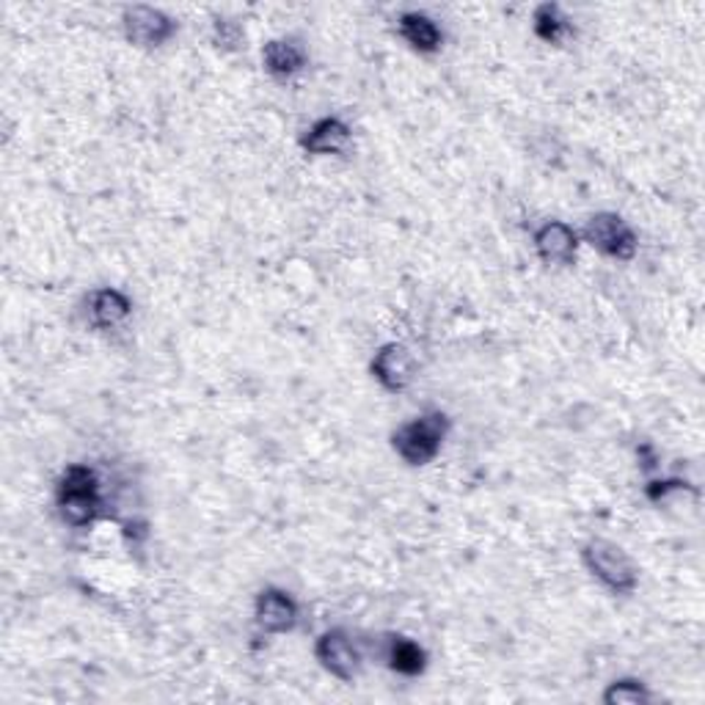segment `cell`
<instances>
[{
    "mask_svg": "<svg viewBox=\"0 0 705 705\" xmlns=\"http://www.w3.org/2000/svg\"><path fill=\"white\" fill-rule=\"evenodd\" d=\"M450 430V419L441 411L422 413V417L411 419L402 428L394 430L391 435V446L397 455L408 463V466H428L435 461L441 452V444Z\"/></svg>",
    "mask_w": 705,
    "mask_h": 705,
    "instance_id": "6da1fadb",
    "label": "cell"
},
{
    "mask_svg": "<svg viewBox=\"0 0 705 705\" xmlns=\"http://www.w3.org/2000/svg\"><path fill=\"white\" fill-rule=\"evenodd\" d=\"M581 559H585L587 570H590L607 590L618 592V596H629V592H634L636 585H640V570H636L634 559H631L629 554H625V548L618 546V543L596 537V540H590L581 548Z\"/></svg>",
    "mask_w": 705,
    "mask_h": 705,
    "instance_id": "7a4b0ae2",
    "label": "cell"
},
{
    "mask_svg": "<svg viewBox=\"0 0 705 705\" xmlns=\"http://www.w3.org/2000/svg\"><path fill=\"white\" fill-rule=\"evenodd\" d=\"M59 513L70 527H86L99 513V483L88 466H70L59 485Z\"/></svg>",
    "mask_w": 705,
    "mask_h": 705,
    "instance_id": "3957f363",
    "label": "cell"
},
{
    "mask_svg": "<svg viewBox=\"0 0 705 705\" xmlns=\"http://www.w3.org/2000/svg\"><path fill=\"white\" fill-rule=\"evenodd\" d=\"M585 238L592 249L601 254L612 256V260H631L636 254V234L618 212H598L587 221Z\"/></svg>",
    "mask_w": 705,
    "mask_h": 705,
    "instance_id": "277c9868",
    "label": "cell"
},
{
    "mask_svg": "<svg viewBox=\"0 0 705 705\" xmlns=\"http://www.w3.org/2000/svg\"><path fill=\"white\" fill-rule=\"evenodd\" d=\"M315 659L328 675H334L343 684H350L361 673V653H358L348 631L343 629H332L320 634V640L315 642Z\"/></svg>",
    "mask_w": 705,
    "mask_h": 705,
    "instance_id": "5b68a950",
    "label": "cell"
},
{
    "mask_svg": "<svg viewBox=\"0 0 705 705\" xmlns=\"http://www.w3.org/2000/svg\"><path fill=\"white\" fill-rule=\"evenodd\" d=\"M122 22H125V36L138 48H160L177 31L175 20L152 6H130L125 9Z\"/></svg>",
    "mask_w": 705,
    "mask_h": 705,
    "instance_id": "8992f818",
    "label": "cell"
},
{
    "mask_svg": "<svg viewBox=\"0 0 705 705\" xmlns=\"http://www.w3.org/2000/svg\"><path fill=\"white\" fill-rule=\"evenodd\" d=\"M413 372H417V361L413 352L400 343L383 345L372 358V375L386 391H402L411 386Z\"/></svg>",
    "mask_w": 705,
    "mask_h": 705,
    "instance_id": "52a82bcc",
    "label": "cell"
},
{
    "mask_svg": "<svg viewBox=\"0 0 705 705\" xmlns=\"http://www.w3.org/2000/svg\"><path fill=\"white\" fill-rule=\"evenodd\" d=\"M256 625H260L265 634H287L298 623V603L293 601V596H287L284 590L276 587H267L260 592L254 607Z\"/></svg>",
    "mask_w": 705,
    "mask_h": 705,
    "instance_id": "ba28073f",
    "label": "cell"
},
{
    "mask_svg": "<svg viewBox=\"0 0 705 705\" xmlns=\"http://www.w3.org/2000/svg\"><path fill=\"white\" fill-rule=\"evenodd\" d=\"M535 251L546 265H570L579 251V234L562 221H546L535 232Z\"/></svg>",
    "mask_w": 705,
    "mask_h": 705,
    "instance_id": "9c48e42d",
    "label": "cell"
},
{
    "mask_svg": "<svg viewBox=\"0 0 705 705\" xmlns=\"http://www.w3.org/2000/svg\"><path fill=\"white\" fill-rule=\"evenodd\" d=\"M350 144V127L337 116H326V119L315 122L301 138V147L309 155H339L345 152Z\"/></svg>",
    "mask_w": 705,
    "mask_h": 705,
    "instance_id": "30bf717a",
    "label": "cell"
},
{
    "mask_svg": "<svg viewBox=\"0 0 705 705\" xmlns=\"http://www.w3.org/2000/svg\"><path fill=\"white\" fill-rule=\"evenodd\" d=\"M262 64H265L267 75H273L276 81H287L304 70L306 53L293 39H273L262 48Z\"/></svg>",
    "mask_w": 705,
    "mask_h": 705,
    "instance_id": "8fae6325",
    "label": "cell"
},
{
    "mask_svg": "<svg viewBox=\"0 0 705 705\" xmlns=\"http://www.w3.org/2000/svg\"><path fill=\"white\" fill-rule=\"evenodd\" d=\"M88 312H92L94 326L114 328L130 317L133 304L125 293H119V290L103 287L97 290V293H92V298H88Z\"/></svg>",
    "mask_w": 705,
    "mask_h": 705,
    "instance_id": "7c38bea8",
    "label": "cell"
},
{
    "mask_svg": "<svg viewBox=\"0 0 705 705\" xmlns=\"http://www.w3.org/2000/svg\"><path fill=\"white\" fill-rule=\"evenodd\" d=\"M400 36L419 53H435L441 42H444L441 28L428 14H419V11H408V14L400 17Z\"/></svg>",
    "mask_w": 705,
    "mask_h": 705,
    "instance_id": "4fadbf2b",
    "label": "cell"
},
{
    "mask_svg": "<svg viewBox=\"0 0 705 705\" xmlns=\"http://www.w3.org/2000/svg\"><path fill=\"white\" fill-rule=\"evenodd\" d=\"M386 659H389V667L394 670V673L406 675V678H417V675H422L424 667H428V653H424V648H419V642L408 640V636H391Z\"/></svg>",
    "mask_w": 705,
    "mask_h": 705,
    "instance_id": "5bb4252c",
    "label": "cell"
},
{
    "mask_svg": "<svg viewBox=\"0 0 705 705\" xmlns=\"http://www.w3.org/2000/svg\"><path fill=\"white\" fill-rule=\"evenodd\" d=\"M535 33L537 39L548 44L562 42V36L568 33V20L562 17L559 6L554 3H543L535 9Z\"/></svg>",
    "mask_w": 705,
    "mask_h": 705,
    "instance_id": "9a60e30c",
    "label": "cell"
},
{
    "mask_svg": "<svg viewBox=\"0 0 705 705\" xmlns=\"http://www.w3.org/2000/svg\"><path fill=\"white\" fill-rule=\"evenodd\" d=\"M651 701V692L642 681L623 678L609 684V690L603 692V703L607 705H642Z\"/></svg>",
    "mask_w": 705,
    "mask_h": 705,
    "instance_id": "2e32d148",
    "label": "cell"
},
{
    "mask_svg": "<svg viewBox=\"0 0 705 705\" xmlns=\"http://www.w3.org/2000/svg\"><path fill=\"white\" fill-rule=\"evenodd\" d=\"M212 42H215L221 50H227V53H232V50H238L240 42H243V28H240L234 20H215V28H212Z\"/></svg>",
    "mask_w": 705,
    "mask_h": 705,
    "instance_id": "e0dca14e",
    "label": "cell"
},
{
    "mask_svg": "<svg viewBox=\"0 0 705 705\" xmlns=\"http://www.w3.org/2000/svg\"><path fill=\"white\" fill-rule=\"evenodd\" d=\"M690 485L681 483V480H659V483H651L648 485V499L651 502H664L670 494H681V491H686Z\"/></svg>",
    "mask_w": 705,
    "mask_h": 705,
    "instance_id": "ac0fdd59",
    "label": "cell"
}]
</instances>
